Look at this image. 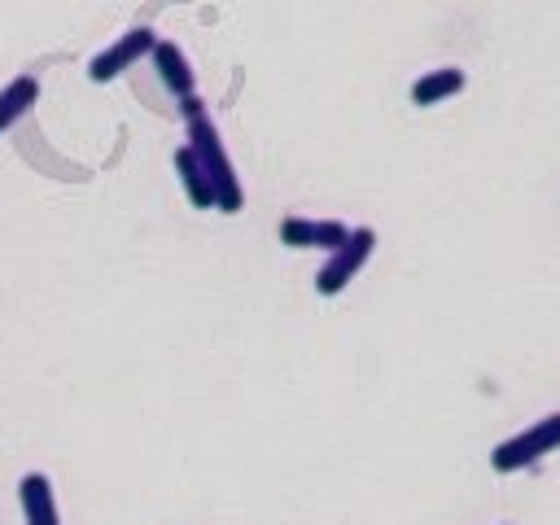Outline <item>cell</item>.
Instances as JSON below:
<instances>
[{"mask_svg": "<svg viewBox=\"0 0 560 525\" xmlns=\"http://www.w3.org/2000/svg\"><path fill=\"white\" fill-rule=\"evenodd\" d=\"M188 122V149L201 158L206 175H210V188H214V210L223 214H236L245 206V188H241V175L223 149V136L219 127L210 122V114H197V118H184Z\"/></svg>", "mask_w": 560, "mask_h": 525, "instance_id": "6da1fadb", "label": "cell"}, {"mask_svg": "<svg viewBox=\"0 0 560 525\" xmlns=\"http://www.w3.org/2000/svg\"><path fill=\"white\" fill-rule=\"evenodd\" d=\"M556 446H560V411H551V416L534 420L529 429L503 438V442L490 451V468H494V472H521V468L538 464L542 455H551Z\"/></svg>", "mask_w": 560, "mask_h": 525, "instance_id": "7a4b0ae2", "label": "cell"}, {"mask_svg": "<svg viewBox=\"0 0 560 525\" xmlns=\"http://www.w3.org/2000/svg\"><path fill=\"white\" fill-rule=\"evenodd\" d=\"M372 249H376V228H350V236L337 249H328V262L315 276V293L319 298H337L363 271V262L372 258Z\"/></svg>", "mask_w": 560, "mask_h": 525, "instance_id": "3957f363", "label": "cell"}, {"mask_svg": "<svg viewBox=\"0 0 560 525\" xmlns=\"http://www.w3.org/2000/svg\"><path fill=\"white\" fill-rule=\"evenodd\" d=\"M153 44H158V35H153L149 26H131L127 35H118L109 48H101V52L88 61V79H92V83H114L122 70H131L140 57H149Z\"/></svg>", "mask_w": 560, "mask_h": 525, "instance_id": "277c9868", "label": "cell"}, {"mask_svg": "<svg viewBox=\"0 0 560 525\" xmlns=\"http://www.w3.org/2000/svg\"><path fill=\"white\" fill-rule=\"evenodd\" d=\"M350 236L341 219H306V214H284L280 219V241L289 249H337Z\"/></svg>", "mask_w": 560, "mask_h": 525, "instance_id": "5b68a950", "label": "cell"}, {"mask_svg": "<svg viewBox=\"0 0 560 525\" xmlns=\"http://www.w3.org/2000/svg\"><path fill=\"white\" fill-rule=\"evenodd\" d=\"M18 503H22L26 525H61L57 499H52V481H48L44 472H26V477L18 481Z\"/></svg>", "mask_w": 560, "mask_h": 525, "instance_id": "8992f818", "label": "cell"}, {"mask_svg": "<svg viewBox=\"0 0 560 525\" xmlns=\"http://www.w3.org/2000/svg\"><path fill=\"white\" fill-rule=\"evenodd\" d=\"M149 57H153L158 79L166 83V92H175V101H179V96H188V92H197V74H192V66H188V57L179 52V44L158 39Z\"/></svg>", "mask_w": 560, "mask_h": 525, "instance_id": "52a82bcc", "label": "cell"}, {"mask_svg": "<svg viewBox=\"0 0 560 525\" xmlns=\"http://www.w3.org/2000/svg\"><path fill=\"white\" fill-rule=\"evenodd\" d=\"M464 70L459 66H438V70H424L416 83H411V105H420V109H429V105H442V101H451L455 92H464Z\"/></svg>", "mask_w": 560, "mask_h": 525, "instance_id": "ba28073f", "label": "cell"}, {"mask_svg": "<svg viewBox=\"0 0 560 525\" xmlns=\"http://www.w3.org/2000/svg\"><path fill=\"white\" fill-rule=\"evenodd\" d=\"M175 175H179V184H184V192H188V201H192L197 210H214V188H210V175H206L201 158L188 149V140L175 149Z\"/></svg>", "mask_w": 560, "mask_h": 525, "instance_id": "9c48e42d", "label": "cell"}, {"mask_svg": "<svg viewBox=\"0 0 560 525\" xmlns=\"http://www.w3.org/2000/svg\"><path fill=\"white\" fill-rule=\"evenodd\" d=\"M39 101V79L35 74H18V79H9L4 88H0V136L31 109Z\"/></svg>", "mask_w": 560, "mask_h": 525, "instance_id": "30bf717a", "label": "cell"}, {"mask_svg": "<svg viewBox=\"0 0 560 525\" xmlns=\"http://www.w3.org/2000/svg\"><path fill=\"white\" fill-rule=\"evenodd\" d=\"M179 114L184 118H197V114H206V101L197 92H188V96H179Z\"/></svg>", "mask_w": 560, "mask_h": 525, "instance_id": "8fae6325", "label": "cell"}]
</instances>
